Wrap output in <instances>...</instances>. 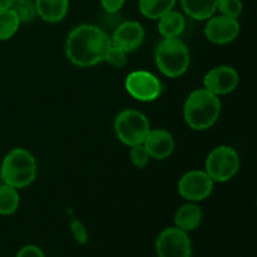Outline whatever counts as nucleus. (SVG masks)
I'll use <instances>...</instances> for the list:
<instances>
[{
    "label": "nucleus",
    "instance_id": "nucleus-27",
    "mask_svg": "<svg viewBox=\"0 0 257 257\" xmlns=\"http://www.w3.org/2000/svg\"><path fill=\"white\" fill-rule=\"evenodd\" d=\"M124 3L125 0H100V5L107 14H117Z\"/></svg>",
    "mask_w": 257,
    "mask_h": 257
},
{
    "label": "nucleus",
    "instance_id": "nucleus-16",
    "mask_svg": "<svg viewBox=\"0 0 257 257\" xmlns=\"http://www.w3.org/2000/svg\"><path fill=\"white\" fill-rule=\"evenodd\" d=\"M157 22L158 33L165 39H167V38H180L186 29L185 15L175 9L161 17Z\"/></svg>",
    "mask_w": 257,
    "mask_h": 257
},
{
    "label": "nucleus",
    "instance_id": "nucleus-13",
    "mask_svg": "<svg viewBox=\"0 0 257 257\" xmlns=\"http://www.w3.org/2000/svg\"><path fill=\"white\" fill-rule=\"evenodd\" d=\"M143 146L147 150L151 160L165 161L172 156L176 143L171 132L163 128H156L150 131Z\"/></svg>",
    "mask_w": 257,
    "mask_h": 257
},
{
    "label": "nucleus",
    "instance_id": "nucleus-9",
    "mask_svg": "<svg viewBox=\"0 0 257 257\" xmlns=\"http://www.w3.org/2000/svg\"><path fill=\"white\" fill-rule=\"evenodd\" d=\"M157 257H192V242L187 232L178 227H167L157 236L155 243Z\"/></svg>",
    "mask_w": 257,
    "mask_h": 257
},
{
    "label": "nucleus",
    "instance_id": "nucleus-7",
    "mask_svg": "<svg viewBox=\"0 0 257 257\" xmlns=\"http://www.w3.org/2000/svg\"><path fill=\"white\" fill-rule=\"evenodd\" d=\"M124 88L128 94L138 102L148 103L158 99L163 85L160 78L148 70H133L125 77Z\"/></svg>",
    "mask_w": 257,
    "mask_h": 257
},
{
    "label": "nucleus",
    "instance_id": "nucleus-1",
    "mask_svg": "<svg viewBox=\"0 0 257 257\" xmlns=\"http://www.w3.org/2000/svg\"><path fill=\"white\" fill-rule=\"evenodd\" d=\"M110 45V35L94 24H80L73 28L64 43L65 58L73 65L90 68L104 62Z\"/></svg>",
    "mask_w": 257,
    "mask_h": 257
},
{
    "label": "nucleus",
    "instance_id": "nucleus-14",
    "mask_svg": "<svg viewBox=\"0 0 257 257\" xmlns=\"http://www.w3.org/2000/svg\"><path fill=\"white\" fill-rule=\"evenodd\" d=\"M202 220V210L195 202H187L181 206V207H178V210L175 213V217H173L176 227L187 233L200 227Z\"/></svg>",
    "mask_w": 257,
    "mask_h": 257
},
{
    "label": "nucleus",
    "instance_id": "nucleus-12",
    "mask_svg": "<svg viewBox=\"0 0 257 257\" xmlns=\"http://www.w3.org/2000/svg\"><path fill=\"white\" fill-rule=\"evenodd\" d=\"M145 28L140 22L127 20L115 27L113 34L110 35V42L130 54L141 48V45L145 42Z\"/></svg>",
    "mask_w": 257,
    "mask_h": 257
},
{
    "label": "nucleus",
    "instance_id": "nucleus-4",
    "mask_svg": "<svg viewBox=\"0 0 257 257\" xmlns=\"http://www.w3.org/2000/svg\"><path fill=\"white\" fill-rule=\"evenodd\" d=\"M155 63L165 77L180 78L190 68V49L180 38H163L156 47Z\"/></svg>",
    "mask_w": 257,
    "mask_h": 257
},
{
    "label": "nucleus",
    "instance_id": "nucleus-25",
    "mask_svg": "<svg viewBox=\"0 0 257 257\" xmlns=\"http://www.w3.org/2000/svg\"><path fill=\"white\" fill-rule=\"evenodd\" d=\"M69 227L74 240L79 245H87L88 241H89V235H88L87 227L84 226V223L78 220V218H72L69 222Z\"/></svg>",
    "mask_w": 257,
    "mask_h": 257
},
{
    "label": "nucleus",
    "instance_id": "nucleus-26",
    "mask_svg": "<svg viewBox=\"0 0 257 257\" xmlns=\"http://www.w3.org/2000/svg\"><path fill=\"white\" fill-rule=\"evenodd\" d=\"M17 257H45V255L37 245H25L18 251Z\"/></svg>",
    "mask_w": 257,
    "mask_h": 257
},
{
    "label": "nucleus",
    "instance_id": "nucleus-28",
    "mask_svg": "<svg viewBox=\"0 0 257 257\" xmlns=\"http://www.w3.org/2000/svg\"><path fill=\"white\" fill-rule=\"evenodd\" d=\"M13 3H14V0H0V10L8 9V8L12 7Z\"/></svg>",
    "mask_w": 257,
    "mask_h": 257
},
{
    "label": "nucleus",
    "instance_id": "nucleus-6",
    "mask_svg": "<svg viewBox=\"0 0 257 257\" xmlns=\"http://www.w3.org/2000/svg\"><path fill=\"white\" fill-rule=\"evenodd\" d=\"M240 170V156L230 146H218L208 153L205 171L213 182L223 183L230 181Z\"/></svg>",
    "mask_w": 257,
    "mask_h": 257
},
{
    "label": "nucleus",
    "instance_id": "nucleus-5",
    "mask_svg": "<svg viewBox=\"0 0 257 257\" xmlns=\"http://www.w3.org/2000/svg\"><path fill=\"white\" fill-rule=\"evenodd\" d=\"M113 128L118 140L128 147L145 142L146 137L152 130L147 115L133 108L120 110L115 115Z\"/></svg>",
    "mask_w": 257,
    "mask_h": 257
},
{
    "label": "nucleus",
    "instance_id": "nucleus-18",
    "mask_svg": "<svg viewBox=\"0 0 257 257\" xmlns=\"http://www.w3.org/2000/svg\"><path fill=\"white\" fill-rule=\"evenodd\" d=\"M177 0H138L141 14L151 20H158L175 9Z\"/></svg>",
    "mask_w": 257,
    "mask_h": 257
},
{
    "label": "nucleus",
    "instance_id": "nucleus-20",
    "mask_svg": "<svg viewBox=\"0 0 257 257\" xmlns=\"http://www.w3.org/2000/svg\"><path fill=\"white\" fill-rule=\"evenodd\" d=\"M20 25L22 24L12 8L0 10V42L12 39L19 30Z\"/></svg>",
    "mask_w": 257,
    "mask_h": 257
},
{
    "label": "nucleus",
    "instance_id": "nucleus-2",
    "mask_svg": "<svg viewBox=\"0 0 257 257\" xmlns=\"http://www.w3.org/2000/svg\"><path fill=\"white\" fill-rule=\"evenodd\" d=\"M221 100L205 88L191 92L183 104V119L193 131L210 130L221 115Z\"/></svg>",
    "mask_w": 257,
    "mask_h": 257
},
{
    "label": "nucleus",
    "instance_id": "nucleus-23",
    "mask_svg": "<svg viewBox=\"0 0 257 257\" xmlns=\"http://www.w3.org/2000/svg\"><path fill=\"white\" fill-rule=\"evenodd\" d=\"M130 148V158L132 165L135 166L136 168H138V170H143V168L147 167L148 163H150L151 161V157L150 155H148L146 147L143 146V143L132 146V147Z\"/></svg>",
    "mask_w": 257,
    "mask_h": 257
},
{
    "label": "nucleus",
    "instance_id": "nucleus-11",
    "mask_svg": "<svg viewBox=\"0 0 257 257\" xmlns=\"http://www.w3.org/2000/svg\"><path fill=\"white\" fill-rule=\"evenodd\" d=\"M240 82L238 72L230 65H218L208 70L203 77V88L217 97L233 92Z\"/></svg>",
    "mask_w": 257,
    "mask_h": 257
},
{
    "label": "nucleus",
    "instance_id": "nucleus-24",
    "mask_svg": "<svg viewBox=\"0 0 257 257\" xmlns=\"http://www.w3.org/2000/svg\"><path fill=\"white\" fill-rule=\"evenodd\" d=\"M217 10L221 14L227 17L238 18L242 13V2L241 0H217Z\"/></svg>",
    "mask_w": 257,
    "mask_h": 257
},
{
    "label": "nucleus",
    "instance_id": "nucleus-10",
    "mask_svg": "<svg viewBox=\"0 0 257 257\" xmlns=\"http://www.w3.org/2000/svg\"><path fill=\"white\" fill-rule=\"evenodd\" d=\"M205 37L208 42L217 45L228 44L233 42L240 34V23L237 18L227 17V15H213L206 20Z\"/></svg>",
    "mask_w": 257,
    "mask_h": 257
},
{
    "label": "nucleus",
    "instance_id": "nucleus-17",
    "mask_svg": "<svg viewBox=\"0 0 257 257\" xmlns=\"http://www.w3.org/2000/svg\"><path fill=\"white\" fill-rule=\"evenodd\" d=\"M183 13L193 20H208L217 12V0H180Z\"/></svg>",
    "mask_w": 257,
    "mask_h": 257
},
{
    "label": "nucleus",
    "instance_id": "nucleus-21",
    "mask_svg": "<svg viewBox=\"0 0 257 257\" xmlns=\"http://www.w3.org/2000/svg\"><path fill=\"white\" fill-rule=\"evenodd\" d=\"M10 8L17 14L20 24H28V23L34 22L38 18L34 0H14Z\"/></svg>",
    "mask_w": 257,
    "mask_h": 257
},
{
    "label": "nucleus",
    "instance_id": "nucleus-19",
    "mask_svg": "<svg viewBox=\"0 0 257 257\" xmlns=\"http://www.w3.org/2000/svg\"><path fill=\"white\" fill-rule=\"evenodd\" d=\"M19 190L3 182L0 185V215L10 216L15 213L20 205Z\"/></svg>",
    "mask_w": 257,
    "mask_h": 257
},
{
    "label": "nucleus",
    "instance_id": "nucleus-3",
    "mask_svg": "<svg viewBox=\"0 0 257 257\" xmlns=\"http://www.w3.org/2000/svg\"><path fill=\"white\" fill-rule=\"evenodd\" d=\"M38 175L37 160L30 151L17 147L5 155L0 166V178L7 185L23 190L32 185Z\"/></svg>",
    "mask_w": 257,
    "mask_h": 257
},
{
    "label": "nucleus",
    "instance_id": "nucleus-22",
    "mask_svg": "<svg viewBox=\"0 0 257 257\" xmlns=\"http://www.w3.org/2000/svg\"><path fill=\"white\" fill-rule=\"evenodd\" d=\"M104 62L109 64L110 67L117 68V69L124 68L128 63V53L110 42L109 48H108L107 53H105Z\"/></svg>",
    "mask_w": 257,
    "mask_h": 257
},
{
    "label": "nucleus",
    "instance_id": "nucleus-15",
    "mask_svg": "<svg viewBox=\"0 0 257 257\" xmlns=\"http://www.w3.org/2000/svg\"><path fill=\"white\" fill-rule=\"evenodd\" d=\"M38 17L45 23H59L69 12V0H34Z\"/></svg>",
    "mask_w": 257,
    "mask_h": 257
},
{
    "label": "nucleus",
    "instance_id": "nucleus-8",
    "mask_svg": "<svg viewBox=\"0 0 257 257\" xmlns=\"http://www.w3.org/2000/svg\"><path fill=\"white\" fill-rule=\"evenodd\" d=\"M215 182L205 170H192L181 176L177 191L187 202H201L212 193Z\"/></svg>",
    "mask_w": 257,
    "mask_h": 257
}]
</instances>
